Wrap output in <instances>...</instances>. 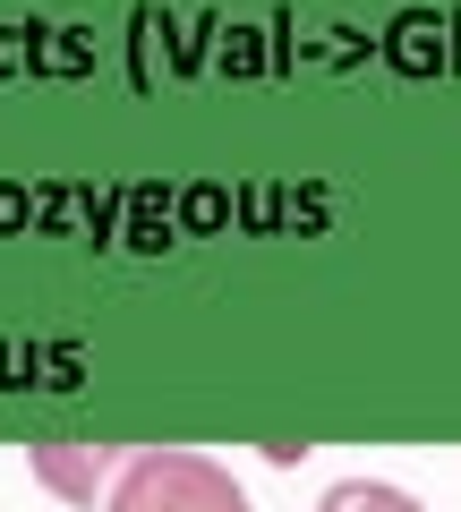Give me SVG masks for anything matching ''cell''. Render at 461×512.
<instances>
[{"label":"cell","instance_id":"obj_1","mask_svg":"<svg viewBox=\"0 0 461 512\" xmlns=\"http://www.w3.org/2000/svg\"><path fill=\"white\" fill-rule=\"evenodd\" d=\"M103 512H257L231 461L197 444H137L103 487Z\"/></svg>","mask_w":461,"mask_h":512},{"label":"cell","instance_id":"obj_2","mask_svg":"<svg viewBox=\"0 0 461 512\" xmlns=\"http://www.w3.org/2000/svg\"><path fill=\"white\" fill-rule=\"evenodd\" d=\"M120 461H129V453H120V444H103V436H43L35 453H26V470H35V487H43V495H60V504L94 512Z\"/></svg>","mask_w":461,"mask_h":512},{"label":"cell","instance_id":"obj_3","mask_svg":"<svg viewBox=\"0 0 461 512\" xmlns=\"http://www.w3.org/2000/svg\"><path fill=\"white\" fill-rule=\"evenodd\" d=\"M376 52H385L393 77H444L453 69V26H444L436 9H402V18L376 35Z\"/></svg>","mask_w":461,"mask_h":512},{"label":"cell","instance_id":"obj_4","mask_svg":"<svg viewBox=\"0 0 461 512\" xmlns=\"http://www.w3.org/2000/svg\"><path fill=\"white\" fill-rule=\"evenodd\" d=\"M120 248H137V256L180 248V231H171V180H129L120 188Z\"/></svg>","mask_w":461,"mask_h":512},{"label":"cell","instance_id":"obj_5","mask_svg":"<svg viewBox=\"0 0 461 512\" xmlns=\"http://www.w3.org/2000/svg\"><path fill=\"white\" fill-rule=\"evenodd\" d=\"M171 231H180V239H214V231H231V188H222V180H188V188H171Z\"/></svg>","mask_w":461,"mask_h":512},{"label":"cell","instance_id":"obj_6","mask_svg":"<svg viewBox=\"0 0 461 512\" xmlns=\"http://www.w3.org/2000/svg\"><path fill=\"white\" fill-rule=\"evenodd\" d=\"M316 512H427V504L410 487H393V478H333L316 495Z\"/></svg>","mask_w":461,"mask_h":512},{"label":"cell","instance_id":"obj_7","mask_svg":"<svg viewBox=\"0 0 461 512\" xmlns=\"http://www.w3.org/2000/svg\"><path fill=\"white\" fill-rule=\"evenodd\" d=\"M94 69V35L86 26H43L35 35V77H86Z\"/></svg>","mask_w":461,"mask_h":512},{"label":"cell","instance_id":"obj_8","mask_svg":"<svg viewBox=\"0 0 461 512\" xmlns=\"http://www.w3.org/2000/svg\"><path fill=\"white\" fill-rule=\"evenodd\" d=\"M154 26H163V43H171V77H197L205 60H214V35H222L214 18H171V9H163Z\"/></svg>","mask_w":461,"mask_h":512},{"label":"cell","instance_id":"obj_9","mask_svg":"<svg viewBox=\"0 0 461 512\" xmlns=\"http://www.w3.org/2000/svg\"><path fill=\"white\" fill-rule=\"evenodd\" d=\"M214 69H222V77H265V35H257V26H222Z\"/></svg>","mask_w":461,"mask_h":512},{"label":"cell","instance_id":"obj_10","mask_svg":"<svg viewBox=\"0 0 461 512\" xmlns=\"http://www.w3.org/2000/svg\"><path fill=\"white\" fill-rule=\"evenodd\" d=\"M77 214L94 248H120V188H77Z\"/></svg>","mask_w":461,"mask_h":512},{"label":"cell","instance_id":"obj_11","mask_svg":"<svg viewBox=\"0 0 461 512\" xmlns=\"http://www.w3.org/2000/svg\"><path fill=\"white\" fill-rule=\"evenodd\" d=\"M43 393H77V384H86V350L77 342H43Z\"/></svg>","mask_w":461,"mask_h":512},{"label":"cell","instance_id":"obj_12","mask_svg":"<svg viewBox=\"0 0 461 512\" xmlns=\"http://www.w3.org/2000/svg\"><path fill=\"white\" fill-rule=\"evenodd\" d=\"M43 376V342H0V393H26Z\"/></svg>","mask_w":461,"mask_h":512},{"label":"cell","instance_id":"obj_13","mask_svg":"<svg viewBox=\"0 0 461 512\" xmlns=\"http://www.w3.org/2000/svg\"><path fill=\"white\" fill-rule=\"evenodd\" d=\"M282 214H291V205H282V188H240V197H231V222H248V231H274Z\"/></svg>","mask_w":461,"mask_h":512},{"label":"cell","instance_id":"obj_14","mask_svg":"<svg viewBox=\"0 0 461 512\" xmlns=\"http://www.w3.org/2000/svg\"><path fill=\"white\" fill-rule=\"evenodd\" d=\"M35 35L43 26H0V86L9 77H35Z\"/></svg>","mask_w":461,"mask_h":512},{"label":"cell","instance_id":"obj_15","mask_svg":"<svg viewBox=\"0 0 461 512\" xmlns=\"http://www.w3.org/2000/svg\"><path fill=\"white\" fill-rule=\"evenodd\" d=\"M18 231H35V188L0 180V239H18Z\"/></svg>","mask_w":461,"mask_h":512},{"label":"cell","instance_id":"obj_16","mask_svg":"<svg viewBox=\"0 0 461 512\" xmlns=\"http://www.w3.org/2000/svg\"><path fill=\"white\" fill-rule=\"evenodd\" d=\"M282 205H291V222H299V231H325V214H333V197H325V188H282Z\"/></svg>","mask_w":461,"mask_h":512},{"label":"cell","instance_id":"obj_17","mask_svg":"<svg viewBox=\"0 0 461 512\" xmlns=\"http://www.w3.org/2000/svg\"><path fill=\"white\" fill-rule=\"evenodd\" d=\"M69 205H77V188H35V231H69Z\"/></svg>","mask_w":461,"mask_h":512}]
</instances>
